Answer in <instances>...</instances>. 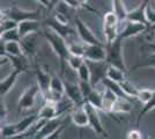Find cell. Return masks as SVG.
Instances as JSON below:
<instances>
[{
    "instance_id": "obj_13",
    "label": "cell",
    "mask_w": 155,
    "mask_h": 139,
    "mask_svg": "<svg viewBox=\"0 0 155 139\" xmlns=\"http://www.w3.org/2000/svg\"><path fill=\"white\" fill-rule=\"evenodd\" d=\"M149 5V0H143L141 4L134 9L129 11L127 13V20L129 21H137V22H142L145 25L150 27L148 19H147V7Z\"/></svg>"
},
{
    "instance_id": "obj_11",
    "label": "cell",
    "mask_w": 155,
    "mask_h": 139,
    "mask_svg": "<svg viewBox=\"0 0 155 139\" xmlns=\"http://www.w3.org/2000/svg\"><path fill=\"white\" fill-rule=\"evenodd\" d=\"M36 79L41 88V93L43 95V98L45 100L50 99V84H51V75L46 72L45 70H43L41 66L36 65Z\"/></svg>"
},
{
    "instance_id": "obj_39",
    "label": "cell",
    "mask_w": 155,
    "mask_h": 139,
    "mask_svg": "<svg viewBox=\"0 0 155 139\" xmlns=\"http://www.w3.org/2000/svg\"><path fill=\"white\" fill-rule=\"evenodd\" d=\"M68 50L72 55H77L84 57V44H79V43H68Z\"/></svg>"
},
{
    "instance_id": "obj_3",
    "label": "cell",
    "mask_w": 155,
    "mask_h": 139,
    "mask_svg": "<svg viewBox=\"0 0 155 139\" xmlns=\"http://www.w3.org/2000/svg\"><path fill=\"white\" fill-rule=\"evenodd\" d=\"M120 20L114 11H109L103 16V34L105 38V45L111 44L118 37V26Z\"/></svg>"
},
{
    "instance_id": "obj_33",
    "label": "cell",
    "mask_w": 155,
    "mask_h": 139,
    "mask_svg": "<svg viewBox=\"0 0 155 139\" xmlns=\"http://www.w3.org/2000/svg\"><path fill=\"white\" fill-rule=\"evenodd\" d=\"M77 73H78L79 80H82V81H91V68H89V66H88V64H87L86 60H84V64L78 68Z\"/></svg>"
},
{
    "instance_id": "obj_26",
    "label": "cell",
    "mask_w": 155,
    "mask_h": 139,
    "mask_svg": "<svg viewBox=\"0 0 155 139\" xmlns=\"http://www.w3.org/2000/svg\"><path fill=\"white\" fill-rule=\"evenodd\" d=\"M112 11L118 15L120 22L127 20V13H129V11L126 9L123 0H112Z\"/></svg>"
},
{
    "instance_id": "obj_22",
    "label": "cell",
    "mask_w": 155,
    "mask_h": 139,
    "mask_svg": "<svg viewBox=\"0 0 155 139\" xmlns=\"http://www.w3.org/2000/svg\"><path fill=\"white\" fill-rule=\"evenodd\" d=\"M132 111V102L130 101V98H117L115 101L111 114H129Z\"/></svg>"
},
{
    "instance_id": "obj_46",
    "label": "cell",
    "mask_w": 155,
    "mask_h": 139,
    "mask_svg": "<svg viewBox=\"0 0 155 139\" xmlns=\"http://www.w3.org/2000/svg\"><path fill=\"white\" fill-rule=\"evenodd\" d=\"M59 1H60V0H50V2H51L52 7H56V6H57Z\"/></svg>"
},
{
    "instance_id": "obj_29",
    "label": "cell",
    "mask_w": 155,
    "mask_h": 139,
    "mask_svg": "<svg viewBox=\"0 0 155 139\" xmlns=\"http://www.w3.org/2000/svg\"><path fill=\"white\" fill-rule=\"evenodd\" d=\"M153 109H155V92L153 94V96L150 98L148 102H146V103H143V106H142L141 110L139 111V115H138V118H137V125L139 126L140 124V122H141V119L149 113V111H152Z\"/></svg>"
},
{
    "instance_id": "obj_47",
    "label": "cell",
    "mask_w": 155,
    "mask_h": 139,
    "mask_svg": "<svg viewBox=\"0 0 155 139\" xmlns=\"http://www.w3.org/2000/svg\"><path fill=\"white\" fill-rule=\"evenodd\" d=\"M148 30H152V31H155V23H153V25H150V27H149Z\"/></svg>"
},
{
    "instance_id": "obj_7",
    "label": "cell",
    "mask_w": 155,
    "mask_h": 139,
    "mask_svg": "<svg viewBox=\"0 0 155 139\" xmlns=\"http://www.w3.org/2000/svg\"><path fill=\"white\" fill-rule=\"evenodd\" d=\"M74 25H75V29H77L78 34L80 36L81 41L84 42V44H105L102 43L101 41L95 36V34L89 29V27L84 23V21L81 20L78 15H75V18L73 19Z\"/></svg>"
},
{
    "instance_id": "obj_37",
    "label": "cell",
    "mask_w": 155,
    "mask_h": 139,
    "mask_svg": "<svg viewBox=\"0 0 155 139\" xmlns=\"http://www.w3.org/2000/svg\"><path fill=\"white\" fill-rule=\"evenodd\" d=\"M155 89H149V88H141V89H139V93H138V95H137V99L139 100L140 102H141L142 104L143 103H146V102H148L150 98L153 96V94H154Z\"/></svg>"
},
{
    "instance_id": "obj_16",
    "label": "cell",
    "mask_w": 155,
    "mask_h": 139,
    "mask_svg": "<svg viewBox=\"0 0 155 139\" xmlns=\"http://www.w3.org/2000/svg\"><path fill=\"white\" fill-rule=\"evenodd\" d=\"M71 119L73 124L79 127L89 126V117L84 106H75L72 109Z\"/></svg>"
},
{
    "instance_id": "obj_15",
    "label": "cell",
    "mask_w": 155,
    "mask_h": 139,
    "mask_svg": "<svg viewBox=\"0 0 155 139\" xmlns=\"http://www.w3.org/2000/svg\"><path fill=\"white\" fill-rule=\"evenodd\" d=\"M65 96V82L61 75H52L51 84H50V99L53 101H58ZM46 101V100H45Z\"/></svg>"
},
{
    "instance_id": "obj_4",
    "label": "cell",
    "mask_w": 155,
    "mask_h": 139,
    "mask_svg": "<svg viewBox=\"0 0 155 139\" xmlns=\"http://www.w3.org/2000/svg\"><path fill=\"white\" fill-rule=\"evenodd\" d=\"M2 18H9L16 22H22L26 20H41V11H25L20 9L18 6H12L1 12Z\"/></svg>"
},
{
    "instance_id": "obj_30",
    "label": "cell",
    "mask_w": 155,
    "mask_h": 139,
    "mask_svg": "<svg viewBox=\"0 0 155 139\" xmlns=\"http://www.w3.org/2000/svg\"><path fill=\"white\" fill-rule=\"evenodd\" d=\"M19 134L16 124H1V138H16Z\"/></svg>"
},
{
    "instance_id": "obj_40",
    "label": "cell",
    "mask_w": 155,
    "mask_h": 139,
    "mask_svg": "<svg viewBox=\"0 0 155 139\" xmlns=\"http://www.w3.org/2000/svg\"><path fill=\"white\" fill-rule=\"evenodd\" d=\"M126 138H129V139H141V138H143V136H142V132L140 131V130H138V129H133V130L129 131L127 136H126Z\"/></svg>"
},
{
    "instance_id": "obj_36",
    "label": "cell",
    "mask_w": 155,
    "mask_h": 139,
    "mask_svg": "<svg viewBox=\"0 0 155 139\" xmlns=\"http://www.w3.org/2000/svg\"><path fill=\"white\" fill-rule=\"evenodd\" d=\"M18 26H19V22L12 20L9 18H4L1 19V23H0V33H5L7 30L18 28Z\"/></svg>"
},
{
    "instance_id": "obj_6",
    "label": "cell",
    "mask_w": 155,
    "mask_h": 139,
    "mask_svg": "<svg viewBox=\"0 0 155 139\" xmlns=\"http://www.w3.org/2000/svg\"><path fill=\"white\" fill-rule=\"evenodd\" d=\"M84 107L86 109V111L88 114V117H89V126L91 127V130L96 134H100L102 137H109L108 132L105 131L104 126L102 125V122H101V118L98 116V113H97V108H95L94 106H91L89 102H84Z\"/></svg>"
},
{
    "instance_id": "obj_10",
    "label": "cell",
    "mask_w": 155,
    "mask_h": 139,
    "mask_svg": "<svg viewBox=\"0 0 155 139\" xmlns=\"http://www.w3.org/2000/svg\"><path fill=\"white\" fill-rule=\"evenodd\" d=\"M65 82V95L68 99L73 101V103L75 106H84V103L86 102L84 94L81 92V88L79 86V82L74 84V82H70L64 78Z\"/></svg>"
},
{
    "instance_id": "obj_20",
    "label": "cell",
    "mask_w": 155,
    "mask_h": 139,
    "mask_svg": "<svg viewBox=\"0 0 155 139\" xmlns=\"http://www.w3.org/2000/svg\"><path fill=\"white\" fill-rule=\"evenodd\" d=\"M58 116L59 114L57 110V102L53 100H46L45 104L38 111V117L43 119H52Z\"/></svg>"
},
{
    "instance_id": "obj_35",
    "label": "cell",
    "mask_w": 155,
    "mask_h": 139,
    "mask_svg": "<svg viewBox=\"0 0 155 139\" xmlns=\"http://www.w3.org/2000/svg\"><path fill=\"white\" fill-rule=\"evenodd\" d=\"M84 60L86 59H84V57H81V56H77V55L70 53V56H68V58H67V64H68V66L71 67L72 70L78 71V68L84 64Z\"/></svg>"
},
{
    "instance_id": "obj_18",
    "label": "cell",
    "mask_w": 155,
    "mask_h": 139,
    "mask_svg": "<svg viewBox=\"0 0 155 139\" xmlns=\"http://www.w3.org/2000/svg\"><path fill=\"white\" fill-rule=\"evenodd\" d=\"M63 124V119L56 117V118L48 119L45 122V124L43 125V127L39 130V132L37 133L36 138L37 139H48L49 136L54 132L59 126Z\"/></svg>"
},
{
    "instance_id": "obj_28",
    "label": "cell",
    "mask_w": 155,
    "mask_h": 139,
    "mask_svg": "<svg viewBox=\"0 0 155 139\" xmlns=\"http://www.w3.org/2000/svg\"><path fill=\"white\" fill-rule=\"evenodd\" d=\"M125 74L123 70L115 67L112 65H109L108 71H107V78H109L110 80H114L116 82H122L123 80H125Z\"/></svg>"
},
{
    "instance_id": "obj_45",
    "label": "cell",
    "mask_w": 155,
    "mask_h": 139,
    "mask_svg": "<svg viewBox=\"0 0 155 139\" xmlns=\"http://www.w3.org/2000/svg\"><path fill=\"white\" fill-rule=\"evenodd\" d=\"M63 1H65L66 4H68V5L72 7H75V8L79 7V5H78V2L75 1V0H63Z\"/></svg>"
},
{
    "instance_id": "obj_5",
    "label": "cell",
    "mask_w": 155,
    "mask_h": 139,
    "mask_svg": "<svg viewBox=\"0 0 155 139\" xmlns=\"http://www.w3.org/2000/svg\"><path fill=\"white\" fill-rule=\"evenodd\" d=\"M88 66L91 68V82L94 87H96L98 82H102V80L107 77V71L109 64L107 63V60H88L86 59Z\"/></svg>"
},
{
    "instance_id": "obj_14",
    "label": "cell",
    "mask_w": 155,
    "mask_h": 139,
    "mask_svg": "<svg viewBox=\"0 0 155 139\" xmlns=\"http://www.w3.org/2000/svg\"><path fill=\"white\" fill-rule=\"evenodd\" d=\"M149 29V27L142 22H137V21H129L127 20V23L125 28L123 29L122 33H119V35L123 37L124 40H127L130 37H134V36H138L140 34L147 31Z\"/></svg>"
},
{
    "instance_id": "obj_12",
    "label": "cell",
    "mask_w": 155,
    "mask_h": 139,
    "mask_svg": "<svg viewBox=\"0 0 155 139\" xmlns=\"http://www.w3.org/2000/svg\"><path fill=\"white\" fill-rule=\"evenodd\" d=\"M84 58L88 60H105V44H84Z\"/></svg>"
},
{
    "instance_id": "obj_21",
    "label": "cell",
    "mask_w": 155,
    "mask_h": 139,
    "mask_svg": "<svg viewBox=\"0 0 155 139\" xmlns=\"http://www.w3.org/2000/svg\"><path fill=\"white\" fill-rule=\"evenodd\" d=\"M19 33L21 38L25 37L27 35L32 33H37L39 29H41V21L39 20H26L19 22Z\"/></svg>"
},
{
    "instance_id": "obj_43",
    "label": "cell",
    "mask_w": 155,
    "mask_h": 139,
    "mask_svg": "<svg viewBox=\"0 0 155 139\" xmlns=\"http://www.w3.org/2000/svg\"><path fill=\"white\" fill-rule=\"evenodd\" d=\"M75 1L78 2V5H79V6L84 7V8L89 9V11H91V12H97L95 8H93V7H91L89 5H88V0H75Z\"/></svg>"
},
{
    "instance_id": "obj_17",
    "label": "cell",
    "mask_w": 155,
    "mask_h": 139,
    "mask_svg": "<svg viewBox=\"0 0 155 139\" xmlns=\"http://www.w3.org/2000/svg\"><path fill=\"white\" fill-rule=\"evenodd\" d=\"M37 37L38 35L37 33H32L27 35L25 37H22L20 43L22 45L23 49V53L26 55L27 57H32L36 53V49H37Z\"/></svg>"
},
{
    "instance_id": "obj_23",
    "label": "cell",
    "mask_w": 155,
    "mask_h": 139,
    "mask_svg": "<svg viewBox=\"0 0 155 139\" xmlns=\"http://www.w3.org/2000/svg\"><path fill=\"white\" fill-rule=\"evenodd\" d=\"M8 57L9 63L12 64L14 70H18L20 72H27L28 71V57L26 55H21V56H12V55H6Z\"/></svg>"
},
{
    "instance_id": "obj_1",
    "label": "cell",
    "mask_w": 155,
    "mask_h": 139,
    "mask_svg": "<svg viewBox=\"0 0 155 139\" xmlns=\"http://www.w3.org/2000/svg\"><path fill=\"white\" fill-rule=\"evenodd\" d=\"M44 38L48 41V43L51 45L52 50L58 56L59 58V70H60V75L64 78L65 67L67 64V58L70 56V50H68V43L66 42L63 36H60L53 30H46L43 33Z\"/></svg>"
},
{
    "instance_id": "obj_41",
    "label": "cell",
    "mask_w": 155,
    "mask_h": 139,
    "mask_svg": "<svg viewBox=\"0 0 155 139\" xmlns=\"http://www.w3.org/2000/svg\"><path fill=\"white\" fill-rule=\"evenodd\" d=\"M0 116H1V124H2V123H5L7 118V108L2 98H1V102H0Z\"/></svg>"
},
{
    "instance_id": "obj_24",
    "label": "cell",
    "mask_w": 155,
    "mask_h": 139,
    "mask_svg": "<svg viewBox=\"0 0 155 139\" xmlns=\"http://www.w3.org/2000/svg\"><path fill=\"white\" fill-rule=\"evenodd\" d=\"M5 55H12V56H21V55H25L20 41H9V42H5ZM5 55H4V56H5Z\"/></svg>"
},
{
    "instance_id": "obj_9",
    "label": "cell",
    "mask_w": 155,
    "mask_h": 139,
    "mask_svg": "<svg viewBox=\"0 0 155 139\" xmlns=\"http://www.w3.org/2000/svg\"><path fill=\"white\" fill-rule=\"evenodd\" d=\"M45 25L50 29H52L53 31H56L57 34H59L60 36H63L65 40L70 38L71 36L75 35V31L71 26L70 23H65V22H61L59 21L56 16H52L50 19H46L45 20Z\"/></svg>"
},
{
    "instance_id": "obj_8",
    "label": "cell",
    "mask_w": 155,
    "mask_h": 139,
    "mask_svg": "<svg viewBox=\"0 0 155 139\" xmlns=\"http://www.w3.org/2000/svg\"><path fill=\"white\" fill-rule=\"evenodd\" d=\"M39 93H41V88H39L38 84H34L30 87H28L19 99V102H18L19 111L32 108Z\"/></svg>"
},
{
    "instance_id": "obj_32",
    "label": "cell",
    "mask_w": 155,
    "mask_h": 139,
    "mask_svg": "<svg viewBox=\"0 0 155 139\" xmlns=\"http://www.w3.org/2000/svg\"><path fill=\"white\" fill-rule=\"evenodd\" d=\"M141 67H155V52L149 53L148 56H146L141 63L137 64L132 67L130 71H136L138 68H141Z\"/></svg>"
},
{
    "instance_id": "obj_27",
    "label": "cell",
    "mask_w": 155,
    "mask_h": 139,
    "mask_svg": "<svg viewBox=\"0 0 155 139\" xmlns=\"http://www.w3.org/2000/svg\"><path fill=\"white\" fill-rule=\"evenodd\" d=\"M87 102H89L91 106H94L95 108L102 110L103 109V93L98 92L96 89H94L91 93V95L86 99Z\"/></svg>"
},
{
    "instance_id": "obj_31",
    "label": "cell",
    "mask_w": 155,
    "mask_h": 139,
    "mask_svg": "<svg viewBox=\"0 0 155 139\" xmlns=\"http://www.w3.org/2000/svg\"><path fill=\"white\" fill-rule=\"evenodd\" d=\"M120 84V87H122V89L124 91V93L130 96V98H137V95H138V93H139V88H137L134 85H132L131 82H130L129 80H123L122 82H119Z\"/></svg>"
},
{
    "instance_id": "obj_38",
    "label": "cell",
    "mask_w": 155,
    "mask_h": 139,
    "mask_svg": "<svg viewBox=\"0 0 155 139\" xmlns=\"http://www.w3.org/2000/svg\"><path fill=\"white\" fill-rule=\"evenodd\" d=\"M79 86L81 88V92L84 94V99H87V98L91 95V93L95 89V87L91 85V81H82V80H79Z\"/></svg>"
},
{
    "instance_id": "obj_2",
    "label": "cell",
    "mask_w": 155,
    "mask_h": 139,
    "mask_svg": "<svg viewBox=\"0 0 155 139\" xmlns=\"http://www.w3.org/2000/svg\"><path fill=\"white\" fill-rule=\"evenodd\" d=\"M124 41L125 40L123 37L120 35H118V37L111 44L105 45V49H107V58H105V60H107V63L109 65L118 67V68L123 70L125 73H129L130 71L127 70V67L125 65V61H124Z\"/></svg>"
},
{
    "instance_id": "obj_19",
    "label": "cell",
    "mask_w": 155,
    "mask_h": 139,
    "mask_svg": "<svg viewBox=\"0 0 155 139\" xmlns=\"http://www.w3.org/2000/svg\"><path fill=\"white\" fill-rule=\"evenodd\" d=\"M21 73L22 72L13 68V71L9 73L7 77H5L4 79H1V81H0V95H1V98H4L7 93L13 88Z\"/></svg>"
},
{
    "instance_id": "obj_25",
    "label": "cell",
    "mask_w": 155,
    "mask_h": 139,
    "mask_svg": "<svg viewBox=\"0 0 155 139\" xmlns=\"http://www.w3.org/2000/svg\"><path fill=\"white\" fill-rule=\"evenodd\" d=\"M38 118H39L38 114H37V115H30V116H27V117L22 118L21 121H19L18 123H15V124H16V127H18V131H19V134L26 132L27 130H28ZM19 134H18V136H19Z\"/></svg>"
},
{
    "instance_id": "obj_42",
    "label": "cell",
    "mask_w": 155,
    "mask_h": 139,
    "mask_svg": "<svg viewBox=\"0 0 155 139\" xmlns=\"http://www.w3.org/2000/svg\"><path fill=\"white\" fill-rule=\"evenodd\" d=\"M65 124L64 123H63V124H61V125L59 126L58 129H57V130H56V131H54V132L52 133V134H50V136H49V138L48 139H54V138H59V136H60V133L63 132V131H64V129H65Z\"/></svg>"
},
{
    "instance_id": "obj_34",
    "label": "cell",
    "mask_w": 155,
    "mask_h": 139,
    "mask_svg": "<svg viewBox=\"0 0 155 139\" xmlns=\"http://www.w3.org/2000/svg\"><path fill=\"white\" fill-rule=\"evenodd\" d=\"M0 40L5 41V42H9V41H21L19 29H18V28H14V29H11V30H7L5 33H1Z\"/></svg>"
},
{
    "instance_id": "obj_44",
    "label": "cell",
    "mask_w": 155,
    "mask_h": 139,
    "mask_svg": "<svg viewBox=\"0 0 155 139\" xmlns=\"http://www.w3.org/2000/svg\"><path fill=\"white\" fill-rule=\"evenodd\" d=\"M36 1H38L42 6H44L45 8H48V9H51L52 8V5H51V2H50V0H36Z\"/></svg>"
}]
</instances>
